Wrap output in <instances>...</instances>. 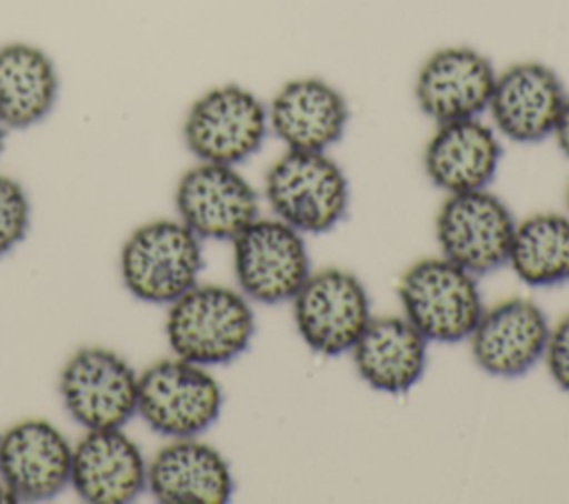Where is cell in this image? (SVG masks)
I'll return each instance as SVG.
<instances>
[{
	"instance_id": "cell-25",
	"label": "cell",
	"mask_w": 569,
	"mask_h": 504,
	"mask_svg": "<svg viewBox=\"0 0 569 504\" xmlns=\"http://www.w3.org/2000/svg\"><path fill=\"white\" fill-rule=\"evenodd\" d=\"M553 138L558 142V149L569 158V95H567V102H565V109L560 113V120H558V127L553 131Z\"/></svg>"
},
{
	"instance_id": "cell-5",
	"label": "cell",
	"mask_w": 569,
	"mask_h": 504,
	"mask_svg": "<svg viewBox=\"0 0 569 504\" xmlns=\"http://www.w3.org/2000/svg\"><path fill=\"white\" fill-rule=\"evenodd\" d=\"M222 411V389L207 366L182 357L160 360L138 375V415L164 437H196Z\"/></svg>"
},
{
	"instance_id": "cell-3",
	"label": "cell",
	"mask_w": 569,
	"mask_h": 504,
	"mask_svg": "<svg viewBox=\"0 0 569 504\" xmlns=\"http://www.w3.org/2000/svg\"><path fill=\"white\" fill-rule=\"evenodd\" d=\"M202 264L200 238L180 220H153L138 226L120 251L122 284L149 304L178 300L198 284Z\"/></svg>"
},
{
	"instance_id": "cell-6",
	"label": "cell",
	"mask_w": 569,
	"mask_h": 504,
	"mask_svg": "<svg viewBox=\"0 0 569 504\" xmlns=\"http://www.w3.org/2000/svg\"><path fill=\"white\" fill-rule=\"evenodd\" d=\"M267 133V107L240 84L211 87L193 100L182 122L184 144L198 162L231 167L258 153Z\"/></svg>"
},
{
	"instance_id": "cell-18",
	"label": "cell",
	"mask_w": 569,
	"mask_h": 504,
	"mask_svg": "<svg viewBox=\"0 0 569 504\" xmlns=\"http://www.w3.org/2000/svg\"><path fill=\"white\" fill-rule=\"evenodd\" d=\"M502 158L496 129L480 118L436 124L425 147V173L442 191L467 193L487 189Z\"/></svg>"
},
{
	"instance_id": "cell-4",
	"label": "cell",
	"mask_w": 569,
	"mask_h": 504,
	"mask_svg": "<svg viewBox=\"0 0 569 504\" xmlns=\"http://www.w3.org/2000/svg\"><path fill=\"white\" fill-rule=\"evenodd\" d=\"M405 317L427 342L467 340L482 315L476 275L447 258L411 264L398 286Z\"/></svg>"
},
{
	"instance_id": "cell-23",
	"label": "cell",
	"mask_w": 569,
	"mask_h": 504,
	"mask_svg": "<svg viewBox=\"0 0 569 504\" xmlns=\"http://www.w3.org/2000/svg\"><path fill=\"white\" fill-rule=\"evenodd\" d=\"M31 209L22 184L0 173V255L16 249L29 231Z\"/></svg>"
},
{
	"instance_id": "cell-22",
	"label": "cell",
	"mask_w": 569,
	"mask_h": 504,
	"mask_svg": "<svg viewBox=\"0 0 569 504\" xmlns=\"http://www.w3.org/2000/svg\"><path fill=\"white\" fill-rule=\"evenodd\" d=\"M507 264L529 286L569 282V215L542 211L516 222Z\"/></svg>"
},
{
	"instance_id": "cell-2",
	"label": "cell",
	"mask_w": 569,
	"mask_h": 504,
	"mask_svg": "<svg viewBox=\"0 0 569 504\" xmlns=\"http://www.w3.org/2000/svg\"><path fill=\"white\" fill-rule=\"evenodd\" d=\"M264 195L276 218L300 233L331 231L349 206L347 178L327 151L287 149L264 175Z\"/></svg>"
},
{
	"instance_id": "cell-11",
	"label": "cell",
	"mask_w": 569,
	"mask_h": 504,
	"mask_svg": "<svg viewBox=\"0 0 569 504\" xmlns=\"http://www.w3.org/2000/svg\"><path fill=\"white\" fill-rule=\"evenodd\" d=\"M567 91L560 75L545 62L525 60L496 75L487 111L498 135L533 144L553 135Z\"/></svg>"
},
{
	"instance_id": "cell-15",
	"label": "cell",
	"mask_w": 569,
	"mask_h": 504,
	"mask_svg": "<svg viewBox=\"0 0 569 504\" xmlns=\"http://www.w3.org/2000/svg\"><path fill=\"white\" fill-rule=\"evenodd\" d=\"M73 446L47 420H22L0 433V480L18 502L56 497L71 477Z\"/></svg>"
},
{
	"instance_id": "cell-12",
	"label": "cell",
	"mask_w": 569,
	"mask_h": 504,
	"mask_svg": "<svg viewBox=\"0 0 569 504\" xmlns=\"http://www.w3.org/2000/svg\"><path fill=\"white\" fill-rule=\"evenodd\" d=\"M176 209L200 240H233L258 218V193L236 167L198 162L178 180Z\"/></svg>"
},
{
	"instance_id": "cell-7",
	"label": "cell",
	"mask_w": 569,
	"mask_h": 504,
	"mask_svg": "<svg viewBox=\"0 0 569 504\" xmlns=\"http://www.w3.org/2000/svg\"><path fill=\"white\" fill-rule=\"evenodd\" d=\"M60 397L87 431L122 429L138 411V373L111 349H78L62 366Z\"/></svg>"
},
{
	"instance_id": "cell-14",
	"label": "cell",
	"mask_w": 569,
	"mask_h": 504,
	"mask_svg": "<svg viewBox=\"0 0 569 504\" xmlns=\"http://www.w3.org/2000/svg\"><path fill=\"white\" fill-rule=\"evenodd\" d=\"M549 340L545 311L525 298H509L482 311L471 335V357L489 375L518 377L533 369Z\"/></svg>"
},
{
	"instance_id": "cell-8",
	"label": "cell",
	"mask_w": 569,
	"mask_h": 504,
	"mask_svg": "<svg viewBox=\"0 0 569 504\" xmlns=\"http://www.w3.org/2000/svg\"><path fill=\"white\" fill-rule=\"evenodd\" d=\"M231 242L240 293L253 302H289L311 275L302 233L278 218H256Z\"/></svg>"
},
{
	"instance_id": "cell-17",
	"label": "cell",
	"mask_w": 569,
	"mask_h": 504,
	"mask_svg": "<svg viewBox=\"0 0 569 504\" xmlns=\"http://www.w3.org/2000/svg\"><path fill=\"white\" fill-rule=\"evenodd\" d=\"M69 484L91 504H124L147 488V460L122 429H98L73 446Z\"/></svg>"
},
{
	"instance_id": "cell-16",
	"label": "cell",
	"mask_w": 569,
	"mask_h": 504,
	"mask_svg": "<svg viewBox=\"0 0 569 504\" xmlns=\"http://www.w3.org/2000/svg\"><path fill=\"white\" fill-rule=\"evenodd\" d=\"M269 131L293 151H327L347 131V98L327 80L305 75L284 82L267 107Z\"/></svg>"
},
{
	"instance_id": "cell-21",
	"label": "cell",
	"mask_w": 569,
	"mask_h": 504,
	"mask_svg": "<svg viewBox=\"0 0 569 504\" xmlns=\"http://www.w3.org/2000/svg\"><path fill=\"white\" fill-rule=\"evenodd\" d=\"M58 71L51 56L31 42L0 47V122L29 129L42 122L58 100Z\"/></svg>"
},
{
	"instance_id": "cell-10",
	"label": "cell",
	"mask_w": 569,
	"mask_h": 504,
	"mask_svg": "<svg viewBox=\"0 0 569 504\" xmlns=\"http://www.w3.org/2000/svg\"><path fill=\"white\" fill-rule=\"evenodd\" d=\"M516 220L509 206L487 189L451 193L438 211L436 238L442 258L471 275L507 264Z\"/></svg>"
},
{
	"instance_id": "cell-28",
	"label": "cell",
	"mask_w": 569,
	"mask_h": 504,
	"mask_svg": "<svg viewBox=\"0 0 569 504\" xmlns=\"http://www.w3.org/2000/svg\"><path fill=\"white\" fill-rule=\"evenodd\" d=\"M567 209H569V191H567Z\"/></svg>"
},
{
	"instance_id": "cell-20",
	"label": "cell",
	"mask_w": 569,
	"mask_h": 504,
	"mask_svg": "<svg viewBox=\"0 0 569 504\" xmlns=\"http://www.w3.org/2000/svg\"><path fill=\"white\" fill-rule=\"evenodd\" d=\"M351 355L360 380L376 391L398 395L420 382L427 366V340L407 317H371Z\"/></svg>"
},
{
	"instance_id": "cell-26",
	"label": "cell",
	"mask_w": 569,
	"mask_h": 504,
	"mask_svg": "<svg viewBox=\"0 0 569 504\" xmlns=\"http://www.w3.org/2000/svg\"><path fill=\"white\" fill-rule=\"evenodd\" d=\"M13 502H18L16 495H13L11 488L0 480V504H13Z\"/></svg>"
},
{
	"instance_id": "cell-19",
	"label": "cell",
	"mask_w": 569,
	"mask_h": 504,
	"mask_svg": "<svg viewBox=\"0 0 569 504\" xmlns=\"http://www.w3.org/2000/svg\"><path fill=\"white\" fill-rule=\"evenodd\" d=\"M147 488L164 504H224L233 495V475L211 444L176 437L147 464Z\"/></svg>"
},
{
	"instance_id": "cell-9",
	"label": "cell",
	"mask_w": 569,
	"mask_h": 504,
	"mask_svg": "<svg viewBox=\"0 0 569 504\" xmlns=\"http://www.w3.org/2000/svg\"><path fill=\"white\" fill-rule=\"evenodd\" d=\"M293 322L305 344L320 355H342L353 349L371 322L365 284L347 269L311 273L293 295Z\"/></svg>"
},
{
	"instance_id": "cell-24",
	"label": "cell",
	"mask_w": 569,
	"mask_h": 504,
	"mask_svg": "<svg viewBox=\"0 0 569 504\" xmlns=\"http://www.w3.org/2000/svg\"><path fill=\"white\" fill-rule=\"evenodd\" d=\"M545 362L553 382L569 393V315L549 329Z\"/></svg>"
},
{
	"instance_id": "cell-1",
	"label": "cell",
	"mask_w": 569,
	"mask_h": 504,
	"mask_svg": "<svg viewBox=\"0 0 569 504\" xmlns=\"http://www.w3.org/2000/svg\"><path fill=\"white\" fill-rule=\"evenodd\" d=\"M173 355L200 366L236 360L256 333V315L240 291L222 284H196L169 304L164 322Z\"/></svg>"
},
{
	"instance_id": "cell-13",
	"label": "cell",
	"mask_w": 569,
	"mask_h": 504,
	"mask_svg": "<svg viewBox=\"0 0 569 504\" xmlns=\"http://www.w3.org/2000/svg\"><path fill=\"white\" fill-rule=\"evenodd\" d=\"M498 71L471 47L433 51L416 75V102L436 124L480 118L487 111Z\"/></svg>"
},
{
	"instance_id": "cell-27",
	"label": "cell",
	"mask_w": 569,
	"mask_h": 504,
	"mask_svg": "<svg viewBox=\"0 0 569 504\" xmlns=\"http://www.w3.org/2000/svg\"><path fill=\"white\" fill-rule=\"evenodd\" d=\"M7 127L0 122V153H2V149H4V138H7Z\"/></svg>"
}]
</instances>
